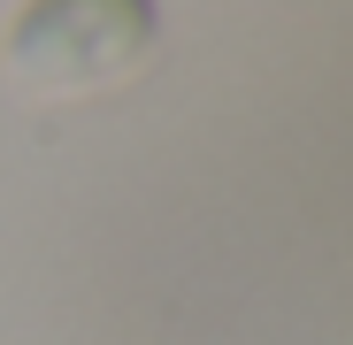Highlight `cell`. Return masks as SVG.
Masks as SVG:
<instances>
[{
	"label": "cell",
	"instance_id": "1",
	"mask_svg": "<svg viewBox=\"0 0 353 345\" xmlns=\"http://www.w3.org/2000/svg\"><path fill=\"white\" fill-rule=\"evenodd\" d=\"M154 46V8L139 0H46L8 23V85L23 100H85L131 77Z\"/></svg>",
	"mask_w": 353,
	"mask_h": 345
}]
</instances>
